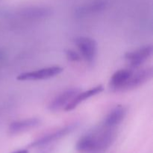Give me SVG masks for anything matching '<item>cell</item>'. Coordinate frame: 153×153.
Masks as SVG:
<instances>
[{
	"label": "cell",
	"mask_w": 153,
	"mask_h": 153,
	"mask_svg": "<svg viewBox=\"0 0 153 153\" xmlns=\"http://www.w3.org/2000/svg\"><path fill=\"white\" fill-rule=\"evenodd\" d=\"M66 55L69 61H73V62H79V61H82V58L81 56L80 53H78L76 51L73 50V49H69L66 52Z\"/></svg>",
	"instance_id": "5bb4252c"
},
{
	"label": "cell",
	"mask_w": 153,
	"mask_h": 153,
	"mask_svg": "<svg viewBox=\"0 0 153 153\" xmlns=\"http://www.w3.org/2000/svg\"><path fill=\"white\" fill-rule=\"evenodd\" d=\"M153 76V69L152 67L142 69L137 71H133L132 74L124 85L122 91H131L142 86L152 79Z\"/></svg>",
	"instance_id": "5b68a950"
},
{
	"label": "cell",
	"mask_w": 153,
	"mask_h": 153,
	"mask_svg": "<svg viewBox=\"0 0 153 153\" xmlns=\"http://www.w3.org/2000/svg\"><path fill=\"white\" fill-rule=\"evenodd\" d=\"M116 128L100 125L77 141L76 149L82 152L98 153L107 149L116 138Z\"/></svg>",
	"instance_id": "6da1fadb"
},
{
	"label": "cell",
	"mask_w": 153,
	"mask_h": 153,
	"mask_svg": "<svg viewBox=\"0 0 153 153\" xmlns=\"http://www.w3.org/2000/svg\"><path fill=\"white\" fill-rule=\"evenodd\" d=\"M63 72L62 67L59 66L44 67L34 71L25 72L18 75L16 79L19 81L45 80L58 76Z\"/></svg>",
	"instance_id": "7a4b0ae2"
},
{
	"label": "cell",
	"mask_w": 153,
	"mask_h": 153,
	"mask_svg": "<svg viewBox=\"0 0 153 153\" xmlns=\"http://www.w3.org/2000/svg\"><path fill=\"white\" fill-rule=\"evenodd\" d=\"M75 128H76V124L75 123L65 126L64 127H61V128L57 129L56 131L49 133V134L41 137L40 138L34 140L32 143H30L28 146L29 147H39V146L48 145L49 143H53L56 140L63 138L67 134H70L72 131H74Z\"/></svg>",
	"instance_id": "277c9868"
},
{
	"label": "cell",
	"mask_w": 153,
	"mask_h": 153,
	"mask_svg": "<svg viewBox=\"0 0 153 153\" xmlns=\"http://www.w3.org/2000/svg\"><path fill=\"white\" fill-rule=\"evenodd\" d=\"M133 71L131 69H121L115 72L109 81V87L114 91H122Z\"/></svg>",
	"instance_id": "30bf717a"
},
{
	"label": "cell",
	"mask_w": 153,
	"mask_h": 153,
	"mask_svg": "<svg viewBox=\"0 0 153 153\" xmlns=\"http://www.w3.org/2000/svg\"><path fill=\"white\" fill-rule=\"evenodd\" d=\"M76 44L82 58L88 63H93L97 57V43L89 37H79L76 39Z\"/></svg>",
	"instance_id": "3957f363"
},
{
	"label": "cell",
	"mask_w": 153,
	"mask_h": 153,
	"mask_svg": "<svg viewBox=\"0 0 153 153\" xmlns=\"http://www.w3.org/2000/svg\"><path fill=\"white\" fill-rule=\"evenodd\" d=\"M153 53V48L151 45L138 48L131 52H127L125 55V59L128 64L133 68H137L144 64Z\"/></svg>",
	"instance_id": "52a82bcc"
},
{
	"label": "cell",
	"mask_w": 153,
	"mask_h": 153,
	"mask_svg": "<svg viewBox=\"0 0 153 153\" xmlns=\"http://www.w3.org/2000/svg\"><path fill=\"white\" fill-rule=\"evenodd\" d=\"M80 91L81 90L79 88H69L62 91L49 102L48 108L52 112H58L64 110L67 105Z\"/></svg>",
	"instance_id": "8992f818"
},
{
	"label": "cell",
	"mask_w": 153,
	"mask_h": 153,
	"mask_svg": "<svg viewBox=\"0 0 153 153\" xmlns=\"http://www.w3.org/2000/svg\"><path fill=\"white\" fill-rule=\"evenodd\" d=\"M105 6L106 4L104 1L97 0V1H93V2L79 7L76 10V14L79 16H88L94 13L101 11L105 7Z\"/></svg>",
	"instance_id": "7c38bea8"
},
{
	"label": "cell",
	"mask_w": 153,
	"mask_h": 153,
	"mask_svg": "<svg viewBox=\"0 0 153 153\" xmlns=\"http://www.w3.org/2000/svg\"><path fill=\"white\" fill-rule=\"evenodd\" d=\"M102 91V85H97V86L94 87V88L83 91V92L80 91V92L76 94V97L72 100V101L67 105V106L64 108V111H71L74 110L81 103L85 102V100H88V99L91 98V97H94V96L97 95V94H100Z\"/></svg>",
	"instance_id": "9c48e42d"
},
{
	"label": "cell",
	"mask_w": 153,
	"mask_h": 153,
	"mask_svg": "<svg viewBox=\"0 0 153 153\" xmlns=\"http://www.w3.org/2000/svg\"><path fill=\"white\" fill-rule=\"evenodd\" d=\"M13 153H28V151L27 149H20V150H17Z\"/></svg>",
	"instance_id": "9a60e30c"
},
{
	"label": "cell",
	"mask_w": 153,
	"mask_h": 153,
	"mask_svg": "<svg viewBox=\"0 0 153 153\" xmlns=\"http://www.w3.org/2000/svg\"><path fill=\"white\" fill-rule=\"evenodd\" d=\"M21 14L28 18L45 17L49 14V10L46 7H32L24 9L21 11Z\"/></svg>",
	"instance_id": "4fadbf2b"
},
{
	"label": "cell",
	"mask_w": 153,
	"mask_h": 153,
	"mask_svg": "<svg viewBox=\"0 0 153 153\" xmlns=\"http://www.w3.org/2000/svg\"><path fill=\"white\" fill-rule=\"evenodd\" d=\"M126 113L127 110L124 106H116L106 115L101 124L109 128H117L126 117Z\"/></svg>",
	"instance_id": "ba28073f"
},
{
	"label": "cell",
	"mask_w": 153,
	"mask_h": 153,
	"mask_svg": "<svg viewBox=\"0 0 153 153\" xmlns=\"http://www.w3.org/2000/svg\"><path fill=\"white\" fill-rule=\"evenodd\" d=\"M40 123V120L38 118H27V119L20 120L11 123L9 126L8 130L10 134H21L38 126Z\"/></svg>",
	"instance_id": "8fae6325"
}]
</instances>
